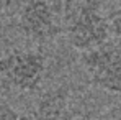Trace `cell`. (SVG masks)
<instances>
[{
  "instance_id": "cell-1",
  "label": "cell",
  "mask_w": 121,
  "mask_h": 120,
  "mask_svg": "<svg viewBox=\"0 0 121 120\" xmlns=\"http://www.w3.org/2000/svg\"><path fill=\"white\" fill-rule=\"evenodd\" d=\"M64 35L79 53L93 49L111 40L110 15L101 10L98 0H64Z\"/></svg>"
},
{
  "instance_id": "cell-2",
  "label": "cell",
  "mask_w": 121,
  "mask_h": 120,
  "mask_svg": "<svg viewBox=\"0 0 121 120\" xmlns=\"http://www.w3.org/2000/svg\"><path fill=\"white\" fill-rule=\"evenodd\" d=\"M48 59L38 49H12L0 56V77L8 89L30 94L44 81Z\"/></svg>"
},
{
  "instance_id": "cell-3",
  "label": "cell",
  "mask_w": 121,
  "mask_h": 120,
  "mask_svg": "<svg viewBox=\"0 0 121 120\" xmlns=\"http://www.w3.org/2000/svg\"><path fill=\"white\" fill-rule=\"evenodd\" d=\"M80 64L97 89L121 94V41L108 40L100 46L80 53Z\"/></svg>"
},
{
  "instance_id": "cell-4",
  "label": "cell",
  "mask_w": 121,
  "mask_h": 120,
  "mask_svg": "<svg viewBox=\"0 0 121 120\" xmlns=\"http://www.w3.org/2000/svg\"><path fill=\"white\" fill-rule=\"evenodd\" d=\"M18 30L26 40L46 44L64 33L62 15L51 0H25L18 12Z\"/></svg>"
},
{
  "instance_id": "cell-5",
  "label": "cell",
  "mask_w": 121,
  "mask_h": 120,
  "mask_svg": "<svg viewBox=\"0 0 121 120\" xmlns=\"http://www.w3.org/2000/svg\"><path fill=\"white\" fill-rule=\"evenodd\" d=\"M31 115L35 120H74L69 91L64 86L46 89L36 97Z\"/></svg>"
},
{
  "instance_id": "cell-6",
  "label": "cell",
  "mask_w": 121,
  "mask_h": 120,
  "mask_svg": "<svg viewBox=\"0 0 121 120\" xmlns=\"http://www.w3.org/2000/svg\"><path fill=\"white\" fill-rule=\"evenodd\" d=\"M0 120H35L33 115L17 110L8 104H0Z\"/></svg>"
},
{
  "instance_id": "cell-7",
  "label": "cell",
  "mask_w": 121,
  "mask_h": 120,
  "mask_svg": "<svg viewBox=\"0 0 121 120\" xmlns=\"http://www.w3.org/2000/svg\"><path fill=\"white\" fill-rule=\"evenodd\" d=\"M110 23H111L113 36L121 41V2L110 12Z\"/></svg>"
},
{
  "instance_id": "cell-8",
  "label": "cell",
  "mask_w": 121,
  "mask_h": 120,
  "mask_svg": "<svg viewBox=\"0 0 121 120\" xmlns=\"http://www.w3.org/2000/svg\"><path fill=\"white\" fill-rule=\"evenodd\" d=\"M13 0H0V10L2 8H7V7H10V3H12Z\"/></svg>"
},
{
  "instance_id": "cell-9",
  "label": "cell",
  "mask_w": 121,
  "mask_h": 120,
  "mask_svg": "<svg viewBox=\"0 0 121 120\" xmlns=\"http://www.w3.org/2000/svg\"><path fill=\"white\" fill-rule=\"evenodd\" d=\"M5 84H3V81H2V77H0V99H2V94H3V91H5Z\"/></svg>"
},
{
  "instance_id": "cell-10",
  "label": "cell",
  "mask_w": 121,
  "mask_h": 120,
  "mask_svg": "<svg viewBox=\"0 0 121 120\" xmlns=\"http://www.w3.org/2000/svg\"><path fill=\"white\" fill-rule=\"evenodd\" d=\"M118 120H121V114H120V117H118Z\"/></svg>"
}]
</instances>
